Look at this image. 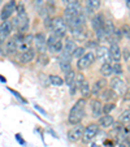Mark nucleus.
Returning a JSON list of instances; mask_svg holds the SVG:
<instances>
[{
	"label": "nucleus",
	"mask_w": 130,
	"mask_h": 147,
	"mask_svg": "<svg viewBox=\"0 0 130 147\" xmlns=\"http://www.w3.org/2000/svg\"><path fill=\"white\" fill-rule=\"evenodd\" d=\"M124 100H130V89H126L124 92Z\"/></svg>",
	"instance_id": "41"
},
{
	"label": "nucleus",
	"mask_w": 130,
	"mask_h": 147,
	"mask_svg": "<svg viewBox=\"0 0 130 147\" xmlns=\"http://www.w3.org/2000/svg\"><path fill=\"white\" fill-rule=\"evenodd\" d=\"M83 130H85L83 125H81V124L74 125V126H73V128L68 131V138H69V141L77 142V141H79V139H82Z\"/></svg>",
	"instance_id": "11"
},
{
	"label": "nucleus",
	"mask_w": 130,
	"mask_h": 147,
	"mask_svg": "<svg viewBox=\"0 0 130 147\" xmlns=\"http://www.w3.org/2000/svg\"><path fill=\"white\" fill-rule=\"evenodd\" d=\"M82 13V5H81L79 1H75V3L73 4H69V5H65V9H64V20L65 21H70L72 18H74V17H77L78 14Z\"/></svg>",
	"instance_id": "6"
},
{
	"label": "nucleus",
	"mask_w": 130,
	"mask_h": 147,
	"mask_svg": "<svg viewBox=\"0 0 130 147\" xmlns=\"http://www.w3.org/2000/svg\"><path fill=\"white\" fill-rule=\"evenodd\" d=\"M104 89H107V81H105V78H100V80H98L96 82L92 85L91 87V95H95V96H99L100 92L103 91Z\"/></svg>",
	"instance_id": "16"
},
{
	"label": "nucleus",
	"mask_w": 130,
	"mask_h": 147,
	"mask_svg": "<svg viewBox=\"0 0 130 147\" xmlns=\"http://www.w3.org/2000/svg\"><path fill=\"white\" fill-rule=\"evenodd\" d=\"M94 52H95L96 59L102 64L103 63H111V57H109V52H108L107 47H104V46H98Z\"/></svg>",
	"instance_id": "12"
},
{
	"label": "nucleus",
	"mask_w": 130,
	"mask_h": 147,
	"mask_svg": "<svg viewBox=\"0 0 130 147\" xmlns=\"http://www.w3.org/2000/svg\"><path fill=\"white\" fill-rule=\"evenodd\" d=\"M86 115V99L81 98L74 103V106L70 108L69 115H68V122L70 125H77L81 124L82 120L85 119Z\"/></svg>",
	"instance_id": "1"
},
{
	"label": "nucleus",
	"mask_w": 130,
	"mask_h": 147,
	"mask_svg": "<svg viewBox=\"0 0 130 147\" xmlns=\"http://www.w3.org/2000/svg\"><path fill=\"white\" fill-rule=\"evenodd\" d=\"M48 1H52V0H48Z\"/></svg>",
	"instance_id": "47"
},
{
	"label": "nucleus",
	"mask_w": 130,
	"mask_h": 147,
	"mask_svg": "<svg viewBox=\"0 0 130 147\" xmlns=\"http://www.w3.org/2000/svg\"><path fill=\"white\" fill-rule=\"evenodd\" d=\"M108 52H109V57L112 61H120L122 53H121V48L119 47L117 43H111V47L108 48Z\"/></svg>",
	"instance_id": "17"
},
{
	"label": "nucleus",
	"mask_w": 130,
	"mask_h": 147,
	"mask_svg": "<svg viewBox=\"0 0 130 147\" xmlns=\"http://www.w3.org/2000/svg\"><path fill=\"white\" fill-rule=\"evenodd\" d=\"M46 5V3H44V0H34V7H35V9L36 11H40L43 7Z\"/></svg>",
	"instance_id": "37"
},
{
	"label": "nucleus",
	"mask_w": 130,
	"mask_h": 147,
	"mask_svg": "<svg viewBox=\"0 0 130 147\" xmlns=\"http://www.w3.org/2000/svg\"><path fill=\"white\" fill-rule=\"evenodd\" d=\"M75 47H77V45H75V40L73 38H67L65 39V42H64V47H63V51L61 52L64 53H68V55L72 56L73 51L75 50Z\"/></svg>",
	"instance_id": "21"
},
{
	"label": "nucleus",
	"mask_w": 130,
	"mask_h": 147,
	"mask_svg": "<svg viewBox=\"0 0 130 147\" xmlns=\"http://www.w3.org/2000/svg\"><path fill=\"white\" fill-rule=\"evenodd\" d=\"M129 142H130V141H127V139H125V141L120 142L119 147H127V144H129Z\"/></svg>",
	"instance_id": "43"
},
{
	"label": "nucleus",
	"mask_w": 130,
	"mask_h": 147,
	"mask_svg": "<svg viewBox=\"0 0 130 147\" xmlns=\"http://www.w3.org/2000/svg\"><path fill=\"white\" fill-rule=\"evenodd\" d=\"M90 108H91V116L95 117V119H99L103 115V103H102V100L98 99V98L91 100Z\"/></svg>",
	"instance_id": "13"
},
{
	"label": "nucleus",
	"mask_w": 130,
	"mask_h": 147,
	"mask_svg": "<svg viewBox=\"0 0 130 147\" xmlns=\"http://www.w3.org/2000/svg\"><path fill=\"white\" fill-rule=\"evenodd\" d=\"M85 77H83L82 73H77L75 74V80H74V83H75V87H77V90H79V87L82 86V83L85 82Z\"/></svg>",
	"instance_id": "35"
},
{
	"label": "nucleus",
	"mask_w": 130,
	"mask_h": 147,
	"mask_svg": "<svg viewBox=\"0 0 130 147\" xmlns=\"http://www.w3.org/2000/svg\"><path fill=\"white\" fill-rule=\"evenodd\" d=\"M115 107H116V104L113 102H107L105 104H103V113L109 115L115 109Z\"/></svg>",
	"instance_id": "32"
},
{
	"label": "nucleus",
	"mask_w": 130,
	"mask_h": 147,
	"mask_svg": "<svg viewBox=\"0 0 130 147\" xmlns=\"http://www.w3.org/2000/svg\"><path fill=\"white\" fill-rule=\"evenodd\" d=\"M79 92L82 94V98H85V99H87L91 95V86H90V83L87 81H85L82 83V86L79 87Z\"/></svg>",
	"instance_id": "26"
},
{
	"label": "nucleus",
	"mask_w": 130,
	"mask_h": 147,
	"mask_svg": "<svg viewBox=\"0 0 130 147\" xmlns=\"http://www.w3.org/2000/svg\"><path fill=\"white\" fill-rule=\"evenodd\" d=\"M85 53H86V48H85V47H81V46L78 47V46H77V47H75V50L73 51V53H72V57L79 59L81 56H83Z\"/></svg>",
	"instance_id": "33"
},
{
	"label": "nucleus",
	"mask_w": 130,
	"mask_h": 147,
	"mask_svg": "<svg viewBox=\"0 0 130 147\" xmlns=\"http://www.w3.org/2000/svg\"><path fill=\"white\" fill-rule=\"evenodd\" d=\"M61 36H57L55 34H51L47 39V51L50 53H60L63 51L64 43Z\"/></svg>",
	"instance_id": "4"
},
{
	"label": "nucleus",
	"mask_w": 130,
	"mask_h": 147,
	"mask_svg": "<svg viewBox=\"0 0 130 147\" xmlns=\"http://www.w3.org/2000/svg\"><path fill=\"white\" fill-rule=\"evenodd\" d=\"M0 43H1V42H0Z\"/></svg>",
	"instance_id": "49"
},
{
	"label": "nucleus",
	"mask_w": 130,
	"mask_h": 147,
	"mask_svg": "<svg viewBox=\"0 0 130 147\" xmlns=\"http://www.w3.org/2000/svg\"><path fill=\"white\" fill-rule=\"evenodd\" d=\"M13 30H14V26H13V22H12V18L3 21L0 24V42L5 40Z\"/></svg>",
	"instance_id": "10"
},
{
	"label": "nucleus",
	"mask_w": 130,
	"mask_h": 147,
	"mask_svg": "<svg viewBox=\"0 0 130 147\" xmlns=\"http://www.w3.org/2000/svg\"><path fill=\"white\" fill-rule=\"evenodd\" d=\"M121 33H122V35H125L126 38H130V28L127 25H125V26H122V30H121Z\"/></svg>",
	"instance_id": "39"
},
{
	"label": "nucleus",
	"mask_w": 130,
	"mask_h": 147,
	"mask_svg": "<svg viewBox=\"0 0 130 147\" xmlns=\"http://www.w3.org/2000/svg\"><path fill=\"white\" fill-rule=\"evenodd\" d=\"M91 147H99V144H96V143H92V144H91Z\"/></svg>",
	"instance_id": "45"
},
{
	"label": "nucleus",
	"mask_w": 130,
	"mask_h": 147,
	"mask_svg": "<svg viewBox=\"0 0 130 147\" xmlns=\"http://www.w3.org/2000/svg\"><path fill=\"white\" fill-rule=\"evenodd\" d=\"M75 74L77 73L74 72V70H70V72H68V73H65V77H64V83L67 85V86H70V85H73L74 83V80H75Z\"/></svg>",
	"instance_id": "28"
},
{
	"label": "nucleus",
	"mask_w": 130,
	"mask_h": 147,
	"mask_svg": "<svg viewBox=\"0 0 130 147\" xmlns=\"http://www.w3.org/2000/svg\"><path fill=\"white\" fill-rule=\"evenodd\" d=\"M95 60H96V56H95L94 51L86 52L83 56H81L79 59H77V69L81 70V72L87 69V68H90L92 64H94Z\"/></svg>",
	"instance_id": "5"
},
{
	"label": "nucleus",
	"mask_w": 130,
	"mask_h": 147,
	"mask_svg": "<svg viewBox=\"0 0 130 147\" xmlns=\"http://www.w3.org/2000/svg\"><path fill=\"white\" fill-rule=\"evenodd\" d=\"M35 56H36L35 50L31 47V48H29L28 51H25V52L21 53V56H20V63H22V64H28V63H31V61L35 59Z\"/></svg>",
	"instance_id": "18"
},
{
	"label": "nucleus",
	"mask_w": 130,
	"mask_h": 147,
	"mask_svg": "<svg viewBox=\"0 0 130 147\" xmlns=\"http://www.w3.org/2000/svg\"><path fill=\"white\" fill-rule=\"evenodd\" d=\"M104 30H105V33L108 34V36L111 38L112 34H113V33H115V30H116V28H115L113 22L108 20V21H105V22H104Z\"/></svg>",
	"instance_id": "30"
},
{
	"label": "nucleus",
	"mask_w": 130,
	"mask_h": 147,
	"mask_svg": "<svg viewBox=\"0 0 130 147\" xmlns=\"http://www.w3.org/2000/svg\"><path fill=\"white\" fill-rule=\"evenodd\" d=\"M115 64H112V70H113V73L115 74H117V76H121L122 74V67H121V64H120L119 61H113Z\"/></svg>",
	"instance_id": "36"
},
{
	"label": "nucleus",
	"mask_w": 130,
	"mask_h": 147,
	"mask_svg": "<svg viewBox=\"0 0 130 147\" xmlns=\"http://www.w3.org/2000/svg\"><path fill=\"white\" fill-rule=\"evenodd\" d=\"M121 53H122V57H124L125 60H129V57H130V51L127 50V48H125L124 51H121Z\"/></svg>",
	"instance_id": "40"
},
{
	"label": "nucleus",
	"mask_w": 130,
	"mask_h": 147,
	"mask_svg": "<svg viewBox=\"0 0 130 147\" xmlns=\"http://www.w3.org/2000/svg\"><path fill=\"white\" fill-rule=\"evenodd\" d=\"M99 133V125L98 124H89L83 130V136H82V142L85 143H90L95 137Z\"/></svg>",
	"instance_id": "9"
},
{
	"label": "nucleus",
	"mask_w": 130,
	"mask_h": 147,
	"mask_svg": "<svg viewBox=\"0 0 130 147\" xmlns=\"http://www.w3.org/2000/svg\"><path fill=\"white\" fill-rule=\"evenodd\" d=\"M60 69L63 70L64 74H65V73H68V72H70V70L73 69V68H72V64H70V61L60 60Z\"/></svg>",
	"instance_id": "31"
},
{
	"label": "nucleus",
	"mask_w": 130,
	"mask_h": 147,
	"mask_svg": "<svg viewBox=\"0 0 130 147\" xmlns=\"http://www.w3.org/2000/svg\"><path fill=\"white\" fill-rule=\"evenodd\" d=\"M5 52L7 53H14L17 52V47H16V42H14V38L12 36L11 39H8V40L5 42Z\"/></svg>",
	"instance_id": "27"
},
{
	"label": "nucleus",
	"mask_w": 130,
	"mask_h": 147,
	"mask_svg": "<svg viewBox=\"0 0 130 147\" xmlns=\"http://www.w3.org/2000/svg\"><path fill=\"white\" fill-rule=\"evenodd\" d=\"M120 122L130 125V111H125L120 115Z\"/></svg>",
	"instance_id": "34"
},
{
	"label": "nucleus",
	"mask_w": 130,
	"mask_h": 147,
	"mask_svg": "<svg viewBox=\"0 0 130 147\" xmlns=\"http://www.w3.org/2000/svg\"><path fill=\"white\" fill-rule=\"evenodd\" d=\"M35 60L39 65H42V67H46V65L50 64V56H48L46 52L38 53V55L35 56Z\"/></svg>",
	"instance_id": "25"
},
{
	"label": "nucleus",
	"mask_w": 130,
	"mask_h": 147,
	"mask_svg": "<svg viewBox=\"0 0 130 147\" xmlns=\"http://www.w3.org/2000/svg\"><path fill=\"white\" fill-rule=\"evenodd\" d=\"M98 46H99L98 40H87V43H86V47H89L91 51H94V48H96Z\"/></svg>",
	"instance_id": "38"
},
{
	"label": "nucleus",
	"mask_w": 130,
	"mask_h": 147,
	"mask_svg": "<svg viewBox=\"0 0 130 147\" xmlns=\"http://www.w3.org/2000/svg\"><path fill=\"white\" fill-rule=\"evenodd\" d=\"M12 22H13L14 29L21 34H26V31L29 30V26H30L29 16L26 12H24V13H17V16L12 18Z\"/></svg>",
	"instance_id": "3"
},
{
	"label": "nucleus",
	"mask_w": 130,
	"mask_h": 147,
	"mask_svg": "<svg viewBox=\"0 0 130 147\" xmlns=\"http://www.w3.org/2000/svg\"><path fill=\"white\" fill-rule=\"evenodd\" d=\"M98 120H99V121H98V125L102 126V128H104V129L105 128H111L112 125H113V122H115L113 117H112L111 115H105V113H103Z\"/></svg>",
	"instance_id": "20"
},
{
	"label": "nucleus",
	"mask_w": 130,
	"mask_h": 147,
	"mask_svg": "<svg viewBox=\"0 0 130 147\" xmlns=\"http://www.w3.org/2000/svg\"><path fill=\"white\" fill-rule=\"evenodd\" d=\"M0 1H1V0H0Z\"/></svg>",
	"instance_id": "48"
},
{
	"label": "nucleus",
	"mask_w": 130,
	"mask_h": 147,
	"mask_svg": "<svg viewBox=\"0 0 130 147\" xmlns=\"http://www.w3.org/2000/svg\"><path fill=\"white\" fill-rule=\"evenodd\" d=\"M75 1H78V0H61V3H63L64 5H69V4H73V3H75Z\"/></svg>",
	"instance_id": "42"
},
{
	"label": "nucleus",
	"mask_w": 130,
	"mask_h": 147,
	"mask_svg": "<svg viewBox=\"0 0 130 147\" xmlns=\"http://www.w3.org/2000/svg\"><path fill=\"white\" fill-rule=\"evenodd\" d=\"M48 81H50V83L53 85V86H63L64 85V80L57 74H51L48 77Z\"/></svg>",
	"instance_id": "29"
},
{
	"label": "nucleus",
	"mask_w": 130,
	"mask_h": 147,
	"mask_svg": "<svg viewBox=\"0 0 130 147\" xmlns=\"http://www.w3.org/2000/svg\"><path fill=\"white\" fill-rule=\"evenodd\" d=\"M111 89L116 91V94H124L126 90V85L120 77H113L111 80Z\"/></svg>",
	"instance_id": "15"
},
{
	"label": "nucleus",
	"mask_w": 130,
	"mask_h": 147,
	"mask_svg": "<svg viewBox=\"0 0 130 147\" xmlns=\"http://www.w3.org/2000/svg\"><path fill=\"white\" fill-rule=\"evenodd\" d=\"M85 4H86V9L89 12H95L100 8L102 0H86Z\"/></svg>",
	"instance_id": "23"
},
{
	"label": "nucleus",
	"mask_w": 130,
	"mask_h": 147,
	"mask_svg": "<svg viewBox=\"0 0 130 147\" xmlns=\"http://www.w3.org/2000/svg\"><path fill=\"white\" fill-rule=\"evenodd\" d=\"M127 147H130V142H129V144H127Z\"/></svg>",
	"instance_id": "46"
},
{
	"label": "nucleus",
	"mask_w": 130,
	"mask_h": 147,
	"mask_svg": "<svg viewBox=\"0 0 130 147\" xmlns=\"http://www.w3.org/2000/svg\"><path fill=\"white\" fill-rule=\"evenodd\" d=\"M104 22H105V20H104V16H103L102 13L95 14V16L91 18V26H92V29H94V31L104 28Z\"/></svg>",
	"instance_id": "19"
},
{
	"label": "nucleus",
	"mask_w": 130,
	"mask_h": 147,
	"mask_svg": "<svg viewBox=\"0 0 130 147\" xmlns=\"http://www.w3.org/2000/svg\"><path fill=\"white\" fill-rule=\"evenodd\" d=\"M126 5H127V8H130V0H126Z\"/></svg>",
	"instance_id": "44"
},
{
	"label": "nucleus",
	"mask_w": 130,
	"mask_h": 147,
	"mask_svg": "<svg viewBox=\"0 0 130 147\" xmlns=\"http://www.w3.org/2000/svg\"><path fill=\"white\" fill-rule=\"evenodd\" d=\"M16 9H17L16 1H14V0H8V1L3 5L1 11H0V18H1V21H5V20L12 18L13 13H16Z\"/></svg>",
	"instance_id": "7"
},
{
	"label": "nucleus",
	"mask_w": 130,
	"mask_h": 147,
	"mask_svg": "<svg viewBox=\"0 0 130 147\" xmlns=\"http://www.w3.org/2000/svg\"><path fill=\"white\" fill-rule=\"evenodd\" d=\"M70 33H72L73 39H74V40H78V42H85V40H87V38H89V33H87V30L85 29V26L72 29Z\"/></svg>",
	"instance_id": "14"
},
{
	"label": "nucleus",
	"mask_w": 130,
	"mask_h": 147,
	"mask_svg": "<svg viewBox=\"0 0 130 147\" xmlns=\"http://www.w3.org/2000/svg\"><path fill=\"white\" fill-rule=\"evenodd\" d=\"M100 74L103 76V77H109V76L113 74V70H112V64L111 63H103L102 67H100Z\"/></svg>",
	"instance_id": "24"
},
{
	"label": "nucleus",
	"mask_w": 130,
	"mask_h": 147,
	"mask_svg": "<svg viewBox=\"0 0 130 147\" xmlns=\"http://www.w3.org/2000/svg\"><path fill=\"white\" fill-rule=\"evenodd\" d=\"M51 31H52V34H55V35H57V36H61V38H64V36L67 35L68 25L63 16H55L52 18Z\"/></svg>",
	"instance_id": "2"
},
{
	"label": "nucleus",
	"mask_w": 130,
	"mask_h": 147,
	"mask_svg": "<svg viewBox=\"0 0 130 147\" xmlns=\"http://www.w3.org/2000/svg\"><path fill=\"white\" fill-rule=\"evenodd\" d=\"M99 96H100V99L104 100V102H113L117 98V94H116V91L112 89H104L100 92Z\"/></svg>",
	"instance_id": "22"
},
{
	"label": "nucleus",
	"mask_w": 130,
	"mask_h": 147,
	"mask_svg": "<svg viewBox=\"0 0 130 147\" xmlns=\"http://www.w3.org/2000/svg\"><path fill=\"white\" fill-rule=\"evenodd\" d=\"M33 45H34V50H35V52H38V53L46 52V50H47V38H46L44 34L43 33L34 34Z\"/></svg>",
	"instance_id": "8"
}]
</instances>
